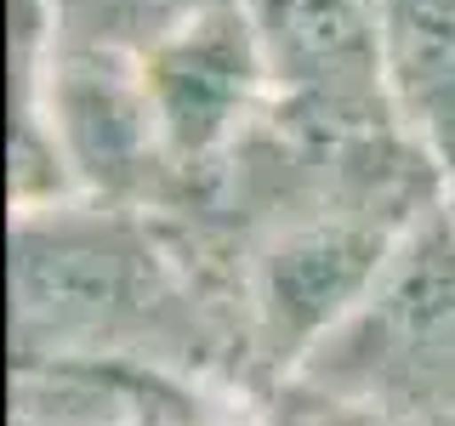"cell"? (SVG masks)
<instances>
[{
  "mask_svg": "<svg viewBox=\"0 0 455 426\" xmlns=\"http://www.w3.org/2000/svg\"><path fill=\"white\" fill-rule=\"evenodd\" d=\"M274 426H393V421H381L376 409L347 404V398H336V392H324V387H307V381L291 375L279 387Z\"/></svg>",
  "mask_w": 455,
  "mask_h": 426,
  "instance_id": "cell-7",
  "label": "cell"
},
{
  "mask_svg": "<svg viewBox=\"0 0 455 426\" xmlns=\"http://www.w3.org/2000/svg\"><path fill=\"white\" fill-rule=\"evenodd\" d=\"M142 85H148L165 154L182 177V210L274 114L267 63L239 0L199 12L188 28L142 51Z\"/></svg>",
  "mask_w": 455,
  "mask_h": 426,
  "instance_id": "cell-4",
  "label": "cell"
},
{
  "mask_svg": "<svg viewBox=\"0 0 455 426\" xmlns=\"http://www.w3.org/2000/svg\"><path fill=\"white\" fill-rule=\"evenodd\" d=\"M211 6H222V0H46V18H52V35L68 40V46L142 57Z\"/></svg>",
  "mask_w": 455,
  "mask_h": 426,
  "instance_id": "cell-6",
  "label": "cell"
},
{
  "mask_svg": "<svg viewBox=\"0 0 455 426\" xmlns=\"http://www.w3.org/2000/svg\"><path fill=\"white\" fill-rule=\"evenodd\" d=\"M274 114L313 137H404L381 68V0H239Z\"/></svg>",
  "mask_w": 455,
  "mask_h": 426,
  "instance_id": "cell-3",
  "label": "cell"
},
{
  "mask_svg": "<svg viewBox=\"0 0 455 426\" xmlns=\"http://www.w3.org/2000/svg\"><path fill=\"white\" fill-rule=\"evenodd\" d=\"M296 381L393 426H455V193L416 210L364 302L307 352Z\"/></svg>",
  "mask_w": 455,
  "mask_h": 426,
  "instance_id": "cell-2",
  "label": "cell"
},
{
  "mask_svg": "<svg viewBox=\"0 0 455 426\" xmlns=\"http://www.w3.org/2000/svg\"><path fill=\"white\" fill-rule=\"evenodd\" d=\"M6 324L23 364H194L211 352V284L177 217L68 193L12 205Z\"/></svg>",
  "mask_w": 455,
  "mask_h": 426,
  "instance_id": "cell-1",
  "label": "cell"
},
{
  "mask_svg": "<svg viewBox=\"0 0 455 426\" xmlns=\"http://www.w3.org/2000/svg\"><path fill=\"white\" fill-rule=\"evenodd\" d=\"M381 68L404 137L455 193V0H381Z\"/></svg>",
  "mask_w": 455,
  "mask_h": 426,
  "instance_id": "cell-5",
  "label": "cell"
}]
</instances>
